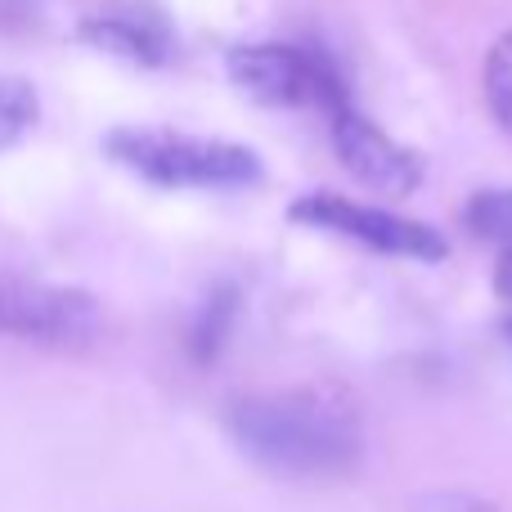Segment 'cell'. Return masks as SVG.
I'll return each instance as SVG.
<instances>
[{
	"mask_svg": "<svg viewBox=\"0 0 512 512\" xmlns=\"http://www.w3.org/2000/svg\"><path fill=\"white\" fill-rule=\"evenodd\" d=\"M333 149L342 158V167L373 194L405 198L423 180V158L418 153H409L405 144H396L387 131H378L369 117H360L346 104L333 113Z\"/></svg>",
	"mask_w": 512,
	"mask_h": 512,
	"instance_id": "6",
	"label": "cell"
},
{
	"mask_svg": "<svg viewBox=\"0 0 512 512\" xmlns=\"http://www.w3.org/2000/svg\"><path fill=\"white\" fill-rule=\"evenodd\" d=\"M418 512H499V508L486 504V499H477V495H436Z\"/></svg>",
	"mask_w": 512,
	"mask_h": 512,
	"instance_id": "11",
	"label": "cell"
},
{
	"mask_svg": "<svg viewBox=\"0 0 512 512\" xmlns=\"http://www.w3.org/2000/svg\"><path fill=\"white\" fill-rule=\"evenodd\" d=\"M36 122V90L18 77H0V149L23 140Z\"/></svg>",
	"mask_w": 512,
	"mask_h": 512,
	"instance_id": "8",
	"label": "cell"
},
{
	"mask_svg": "<svg viewBox=\"0 0 512 512\" xmlns=\"http://www.w3.org/2000/svg\"><path fill=\"white\" fill-rule=\"evenodd\" d=\"M108 153L153 185L176 189H239L261 176V162L239 144L194 140L176 131H113Z\"/></svg>",
	"mask_w": 512,
	"mask_h": 512,
	"instance_id": "2",
	"label": "cell"
},
{
	"mask_svg": "<svg viewBox=\"0 0 512 512\" xmlns=\"http://www.w3.org/2000/svg\"><path fill=\"white\" fill-rule=\"evenodd\" d=\"M468 230L512 256V189H486L468 203Z\"/></svg>",
	"mask_w": 512,
	"mask_h": 512,
	"instance_id": "7",
	"label": "cell"
},
{
	"mask_svg": "<svg viewBox=\"0 0 512 512\" xmlns=\"http://www.w3.org/2000/svg\"><path fill=\"white\" fill-rule=\"evenodd\" d=\"M99 333V306L77 288L0 270V337L77 346Z\"/></svg>",
	"mask_w": 512,
	"mask_h": 512,
	"instance_id": "3",
	"label": "cell"
},
{
	"mask_svg": "<svg viewBox=\"0 0 512 512\" xmlns=\"http://www.w3.org/2000/svg\"><path fill=\"white\" fill-rule=\"evenodd\" d=\"M95 36L113 50H126L135 59H162V41L149 32V27H135V23H95Z\"/></svg>",
	"mask_w": 512,
	"mask_h": 512,
	"instance_id": "10",
	"label": "cell"
},
{
	"mask_svg": "<svg viewBox=\"0 0 512 512\" xmlns=\"http://www.w3.org/2000/svg\"><path fill=\"white\" fill-rule=\"evenodd\" d=\"M495 279H499V297L512 306V256H499V274H495Z\"/></svg>",
	"mask_w": 512,
	"mask_h": 512,
	"instance_id": "12",
	"label": "cell"
},
{
	"mask_svg": "<svg viewBox=\"0 0 512 512\" xmlns=\"http://www.w3.org/2000/svg\"><path fill=\"white\" fill-rule=\"evenodd\" d=\"M292 221L342 234V239L360 243V248L387 252V256H414V261H441L445 256V239L432 225L382 212V207H369V203H351V198H337V194L297 198L292 203Z\"/></svg>",
	"mask_w": 512,
	"mask_h": 512,
	"instance_id": "4",
	"label": "cell"
},
{
	"mask_svg": "<svg viewBox=\"0 0 512 512\" xmlns=\"http://www.w3.org/2000/svg\"><path fill=\"white\" fill-rule=\"evenodd\" d=\"M486 99L490 113L499 117V126L512 131V32L499 36V45L486 59Z\"/></svg>",
	"mask_w": 512,
	"mask_h": 512,
	"instance_id": "9",
	"label": "cell"
},
{
	"mask_svg": "<svg viewBox=\"0 0 512 512\" xmlns=\"http://www.w3.org/2000/svg\"><path fill=\"white\" fill-rule=\"evenodd\" d=\"M230 72L261 104H328L333 113L346 104L333 72L319 59H310L306 50H292V45H243L230 54Z\"/></svg>",
	"mask_w": 512,
	"mask_h": 512,
	"instance_id": "5",
	"label": "cell"
},
{
	"mask_svg": "<svg viewBox=\"0 0 512 512\" xmlns=\"http://www.w3.org/2000/svg\"><path fill=\"white\" fill-rule=\"evenodd\" d=\"M230 432L256 468L292 481L346 477L364 454L360 409L337 387H288L230 409Z\"/></svg>",
	"mask_w": 512,
	"mask_h": 512,
	"instance_id": "1",
	"label": "cell"
},
{
	"mask_svg": "<svg viewBox=\"0 0 512 512\" xmlns=\"http://www.w3.org/2000/svg\"><path fill=\"white\" fill-rule=\"evenodd\" d=\"M508 337H512V324H508Z\"/></svg>",
	"mask_w": 512,
	"mask_h": 512,
	"instance_id": "13",
	"label": "cell"
}]
</instances>
